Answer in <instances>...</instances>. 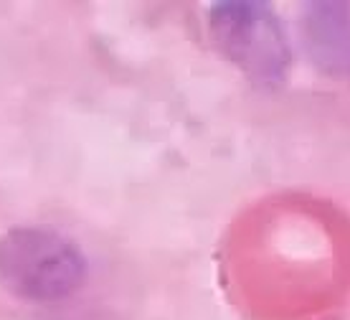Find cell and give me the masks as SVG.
I'll return each mask as SVG.
<instances>
[{
    "mask_svg": "<svg viewBox=\"0 0 350 320\" xmlns=\"http://www.w3.org/2000/svg\"><path fill=\"white\" fill-rule=\"evenodd\" d=\"M216 34L241 69L264 79L277 77L287 66V41L269 10L259 3H226L216 10Z\"/></svg>",
    "mask_w": 350,
    "mask_h": 320,
    "instance_id": "cell-2",
    "label": "cell"
},
{
    "mask_svg": "<svg viewBox=\"0 0 350 320\" xmlns=\"http://www.w3.org/2000/svg\"><path fill=\"white\" fill-rule=\"evenodd\" d=\"M84 257L51 229H13L0 239V280L26 300H59L84 282Z\"/></svg>",
    "mask_w": 350,
    "mask_h": 320,
    "instance_id": "cell-1",
    "label": "cell"
}]
</instances>
